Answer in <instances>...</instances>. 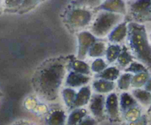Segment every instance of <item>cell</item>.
Here are the masks:
<instances>
[{
	"label": "cell",
	"mask_w": 151,
	"mask_h": 125,
	"mask_svg": "<svg viewBox=\"0 0 151 125\" xmlns=\"http://www.w3.org/2000/svg\"><path fill=\"white\" fill-rule=\"evenodd\" d=\"M69 60V56L50 58L37 69L32 76V84L40 98L48 101L57 99Z\"/></svg>",
	"instance_id": "6da1fadb"
},
{
	"label": "cell",
	"mask_w": 151,
	"mask_h": 125,
	"mask_svg": "<svg viewBox=\"0 0 151 125\" xmlns=\"http://www.w3.org/2000/svg\"><path fill=\"white\" fill-rule=\"evenodd\" d=\"M127 41L130 51L146 68L151 69V44L145 25L131 21L128 24Z\"/></svg>",
	"instance_id": "7a4b0ae2"
},
{
	"label": "cell",
	"mask_w": 151,
	"mask_h": 125,
	"mask_svg": "<svg viewBox=\"0 0 151 125\" xmlns=\"http://www.w3.org/2000/svg\"><path fill=\"white\" fill-rule=\"evenodd\" d=\"M123 18L124 16L118 13L101 11L94 19L90 28V32L97 38L106 36L122 22Z\"/></svg>",
	"instance_id": "3957f363"
},
{
	"label": "cell",
	"mask_w": 151,
	"mask_h": 125,
	"mask_svg": "<svg viewBox=\"0 0 151 125\" xmlns=\"http://www.w3.org/2000/svg\"><path fill=\"white\" fill-rule=\"evenodd\" d=\"M92 19V13L84 7H75L70 8L65 15V22L69 28L80 29L85 27Z\"/></svg>",
	"instance_id": "277c9868"
},
{
	"label": "cell",
	"mask_w": 151,
	"mask_h": 125,
	"mask_svg": "<svg viewBox=\"0 0 151 125\" xmlns=\"http://www.w3.org/2000/svg\"><path fill=\"white\" fill-rule=\"evenodd\" d=\"M129 14L134 22L141 24L151 21V1L139 0L129 4Z\"/></svg>",
	"instance_id": "5b68a950"
},
{
	"label": "cell",
	"mask_w": 151,
	"mask_h": 125,
	"mask_svg": "<svg viewBox=\"0 0 151 125\" xmlns=\"http://www.w3.org/2000/svg\"><path fill=\"white\" fill-rule=\"evenodd\" d=\"M78 50L76 58L83 60L88 54V51L91 46L97 41V38L88 31H83L78 35Z\"/></svg>",
	"instance_id": "8992f818"
},
{
	"label": "cell",
	"mask_w": 151,
	"mask_h": 125,
	"mask_svg": "<svg viewBox=\"0 0 151 125\" xmlns=\"http://www.w3.org/2000/svg\"><path fill=\"white\" fill-rule=\"evenodd\" d=\"M90 112L92 114V117L96 119V121H103L106 117V111H105V103H106V97L103 94H91V99L89 100Z\"/></svg>",
	"instance_id": "52a82bcc"
},
{
	"label": "cell",
	"mask_w": 151,
	"mask_h": 125,
	"mask_svg": "<svg viewBox=\"0 0 151 125\" xmlns=\"http://www.w3.org/2000/svg\"><path fill=\"white\" fill-rule=\"evenodd\" d=\"M105 111L111 121H119L120 120L119 98L115 93H111L106 98Z\"/></svg>",
	"instance_id": "ba28073f"
},
{
	"label": "cell",
	"mask_w": 151,
	"mask_h": 125,
	"mask_svg": "<svg viewBox=\"0 0 151 125\" xmlns=\"http://www.w3.org/2000/svg\"><path fill=\"white\" fill-rule=\"evenodd\" d=\"M94 11H106L118 13L122 16L127 14V7L125 2L121 0H108L104 1L93 8Z\"/></svg>",
	"instance_id": "9c48e42d"
},
{
	"label": "cell",
	"mask_w": 151,
	"mask_h": 125,
	"mask_svg": "<svg viewBox=\"0 0 151 125\" xmlns=\"http://www.w3.org/2000/svg\"><path fill=\"white\" fill-rule=\"evenodd\" d=\"M66 113L61 108H54L47 113L45 125H66Z\"/></svg>",
	"instance_id": "30bf717a"
},
{
	"label": "cell",
	"mask_w": 151,
	"mask_h": 125,
	"mask_svg": "<svg viewBox=\"0 0 151 125\" xmlns=\"http://www.w3.org/2000/svg\"><path fill=\"white\" fill-rule=\"evenodd\" d=\"M91 80V77L88 75L82 74L74 71H69L66 78L65 85L69 88H78V87L85 86Z\"/></svg>",
	"instance_id": "8fae6325"
},
{
	"label": "cell",
	"mask_w": 151,
	"mask_h": 125,
	"mask_svg": "<svg viewBox=\"0 0 151 125\" xmlns=\"http://www.w3.org/2000/svg\"><path fill=\"white\" fill-rule=\"evenodd\" d=\"M128 33V21L121 22L115 26L109 34V41L114 44H117L124 41Z\"/></svg>",
	"instance_id": "7c38bea8"
},
{
	"label": "cell",
	"mask_w": 151,
	"mask_h": 125,
	"mask_svg": "<svg viewBox=\"0 0 151 125\" xmlns=\"http://www.w3.org/2000/svg\"><path fill=\"white\" fill-rule=\"evenodd\" d=\"M67 69L69 71L77 72L85 75L91 74V69L88 63L83 60H78L74 55H69V60L68 63Z\"/></svg>",
	"instance_id": "4fadbf2b"
},
{
	"label": "cell",
	"mask_w": 151,
	"mask_h": 125,
	"mask_svg": "<svg viewBox=\"0 0 151 125\" xmlns=\"http://www.w3.org/2000/svg\"><path fill=\"white\" fill-rule=\"evenodd\" d=\"M91 90L89 85H85L83 86L79 90L76 94L75 102H74L72 110L76 108H81L83 106L86 105L91 99Z\"/></svg>",
	"instance_id": "5bb4252c"
},
{
	"label": "cell",
	"mask_w": 151,
	"mask_h": 125,
	"mask_svg": "<svg viewBox=\"0 0 151 125\" xmlns=\"http://www.w3.org/2000/svg\"><path fill=\"white\" fill-rule=\"evenodd\" d=\"M119 111L122 112L124 115L131 109L138 107V102L132 95L127 92H124L122 93L119 96Z\"/></svg>",
	"instance_id": "9a60e30c"
},
{
	"label": "cell",
	"mask_w": 151,
	"mask_h": 125,
	"mask_svg": "<svg viewBox=\"0 0 151 125\" xmlns=\"http://www.w3.org/2000/svg\"><path fill=\"white\" fill-rule=\"evenodd\" d=\"M114 82L105 80L101 79H96L92 83V88L97 94H103L113 91L115 88Z\"/></svg>",
	"instance_id": "2e32d148"
},
{
	"label": "cell",
	"mask_w": 151,
	"mask_h": 125,
	"mask_svg": "<svg viewBox=\"0 0 151 125\" xmlns=\"http://www.w3.org/2000/svg\"><path fill=\"white\" fill-rule=\"evenodd\" d=\"M119 76V69L115 66L107 67L104 71L99 74H96L94 77L96 79H105L107 81L114 82Z\"/></svg>",
	"instance_id": "e0dca14e"
},
{
	"label": "cell",
	"mask_w": 151,
	"mask_h": 125,
	"mask_svg": "<svg viewBox=\"0 0 151 125\" xmlns=\"http://www.w3.org/2000/svg\"><path fill=\"white\" fill-rule=\"evenodd\" d=\"M134 56L130 51L129 49L125 45H123L122 47L120 54L116 59V61H117L118 65L120 66L121 69H125L132 62H134Z\"/></svg>",
	"instance_id": "ac0fdd59"
},
{
	"label": "cell",
	"mask_w": 151,
	"mask_h": 125,
	"mask_svg": "<svg viewBox=\"0 0 151 125\" xmlns=\"http://www.w3.org/2000/svg\"><path fill=\"white\" fill-rule=\"evenodd\" d=\"M87 110L85 108L74 109L66 119V125H77L87 116Z\"/></svg>",
	"instance_id": "d6986e66"
},
{
	"label": "cell",
	"mask_w": 151,
	"mask_h": 125,
	"mask_svg": "<svg viewBox=\"0 0 151 125\" xmlns=\"http://www.w3.org/2000/svg\"><path fill=\"white\" fill-rule=\"evenodd\" d=\"M132 96L137 102L145 107H149L151 103V93L141 88H135L132 91Z\"/></svg>",
	"instance_id": "ffe728a7"
},
{
	"label": "cell",
	"mask_w": 151,
	"mask_h": 125,
	"mask_svg": "<svg viewBox=\"0 0 151 125\" xmlns=\"http://www.w3.org/2000/svg\"><path fill=\"white\" fill-rule=\"evenodd\" d=\"M106 44L103 41H99L97 40L94 44L91 46L88 51V54L91 57H100L106 55Z\"/></svg>",
	"instance_id": "44dd1931"
},
{
	"label": "cell",
	"mask_w": 151,
	"mask_h": 125,
	"mask_svg": "<svg viewBox=\"0 0 151 125\" xmlns=\"http://www.w3.org/2000/svg\"><path fill=\"white\" fill-rule=\"evenodd\" d=\"M76 94V91L71 88H66L62 91L63 99L69 110H72V107H73L74 102H75Z\"/></svg>",
	"instance_id": "7402d4cb"
},
{
	"label": "cell",
	"mask_w": 151,
	"mask_h": 125,
	"mask_svg": "<svg viewBox=\"0 0 151 125\" xmlns=\"http://www.w3.org/2000/svg\"><path fill=\"white\" fill-rule=\"evenodd\" d=\"M122 50V47L119 44H111L106 49V59L109 63H112L116 61L118 56L119 55Z\"/></svg>",
	"instance_id": "603a6c76"
},
{
	"label": "cell",
	"mask_w": 151,
	"mask_h": 125,
	"mask_svg": "<svg viewBox=\"0 0 151 125\" xmlns=\"http://www.w3.org/2000/svg\"><path fill=\"white\" fill-rule=\"evenodd\" d=\"M149 77L150 76H149L148 72H142V73L137 74L133 76L131 86L134 88H140L145 85Z\"/></svg>",
	"instance_id": "cb8c5ba5"
},
{
	"label": "cell",
	"mask_w": 151,
	"mask_h": 125,
	"mask_svg": "<svg viewBox=\"0 0 151 125\" xmlns=\"http://www.w3.org/2000/svg\"><path fill=\"white\" fill-rule=\"evenodd\" d=\"M134 75L131 73H125L121 75L117 79V87L119 90L127 91L131 86V79Z\"/></svg>",
	"instance_id": "d4e9b609"
},
{
	"label": "cell",
	"mask_w": 151,
	"mask_h": 125,
	"mask_svg": "<svg viewBox=\"0 0 151 125\" xmlns=\"http://www.w3.org/2000/svg\"><path fill=\"white\" fill-rule=\"evenodd\" d=\"M124 71L126 73H134L135 74L139 73H142V72H148L147 71V69L144 65L142 64L141 63H139V62L136 61L132 62L128 67L124 69Z\"/></svg>",
	"instance_id": "484cf974"
},
{
	"label": "cell",
	"mask_w": 151,
	"mask_h": 125,
	"mask_svg": "<svg viewBox=\"0 0 151 125\" xmlns=\"http://www.w3.org/2000/svg\"><path fill=\"white\" fill-rule=\"evenodd\" d=\"M108 67V64L101 58H97L91 64V71L94 73L99 74L104 71Z\"/></svg>",
	"instance_id": "4316f807"
},
{
	"label": "cell",
	"mask_w": 151,
	"mask_h": 125,
	"mask_svg": "<svg viewBox=\"0 0 151 125\" xmlns=\"http://www.w3.org/2000/svg\"><path fill=\"white\" fill-rule=\"evenodd\" d=\"M125 120L129 122H134L138 120L141 117V111L139 109V107L131 109L128 112L124 114Z\"/></svg>",
	"instance_id": "83f0119b"
},
{
	"label": "cell",
	"mask_w": 151,
	"mask_h": 125,
	"mask_svg": "<svg viewBox=\"0 0 151 125\" xmlns=\"http://www.w3.org/2000/svg\"><path fill=\"white\" fill-rule=\"evenodd\" d=\"M22 0H11V1H4V5H5V10L4 11L11 12V13H14V12L19 11V7L22 4Z\"/></svg>",
	"instance_id": "f1b7e54d"
},
{
	"label": "cell",
	"mask_w": 151,
	"mask_h": 125,
	"mask_svg": "<svg viewBox=\"0 0 151 125\" xmlns=\"http://www.w3.org/2000/svg\"><path fill=\"white\" fill-rule=\"evenodd\" d=\"M38 2H39L38 1H22V3L20 7H19L18 13L22 14V13H25V12H27L28 10L34 8L35 5L38 4Z\"/></svg>",
	"instance_id": "f546056e"
},
{
	"label": "cell",
	"mask_w": 151,
	"mask_h": 125,
	"mask_svg": "<svg viewBox=\"0 0 151 125\" xmlns=\"http://www.w3.org/2000/svg\"><path fill=\"white\" fill-rule=\"evenodd\" d=\"M77 125H97V121L92 116L87 115L84 119H82L80 123Z\"/></svg>",
	"instance_id": "4dcf8cb0"
},
{
	"label": "cell",
	"mask_w": 151,
	"mask_h": 125,
	"mask_svg": "<svg viewBox=\"0 0 151 125\" xmlns=\"http://www.w3.org/2000/svg\"><path fill=\"white\" fill-rule=\"evenodd\" d=\"M147 124V119L145 116L143 117H140V119H139L138 120L134 122H130L128 125H146Z\"/></svg>",
	"instance_id": "1f68e13d"
},
{
	"label": "cell",
	"mask_w": 151,
	"mask_h": 125,
	"mask_svg": "<svg viewBox=\"0 0 151 125\" xmlns=\"http://www.w3.org/2000/svg\"><path fill=\"white\" fill-rule=\"evenodd\" d=\"M144 86H145V91L151 93V76L149 77V79H147V82H146L145 85Z\"/></svg>",
	"instance_id": "d6a6232c"
},
{
	"label": "cell",
	"mask_w": 151,
	"mask_h": 125,
	"mask_svg": "<svg viewBox=\"0 0 151 125\" xmlns=\"http://www.w3.org/2000/svg\"><path fill=\"white\" fill-rule=\"evenodd\" d=\"M13 125H29V124L27 123V122L22 121V122H18V123L14 124Z\"/></svg>",
	"instance_id": "836d02e7"
},
{
	"label": "cell",
	"mask_w": 151,
	"mask_h": 125,
	"mask_svg": "<svg viewBox=\"0 0 151 125\" xmlns=\"http://www.w3.org/2000/svg\"><path fill=\"white\" fill-rule=\"evenodd\" d=\"M147 112H148V113H151V103H150V106H149V108H148V110H147Z\"/></svg>",
	"instance_id": "e575fe53"
},
{
	"label": "cell",
	"mask_w": 151,
	"mask_h": 125,
	"mask_svg": "<svg viewBox=\"0 0 151 125\" xmlns=\"http://www.w3.org/2000/svg\"><path fill=\"white\" fill-rule=\"evenodd\" d=\"M1 1H0V10H1Z\"/></svg>",
	"instance_id": "d590c367"
}]
</instances>
